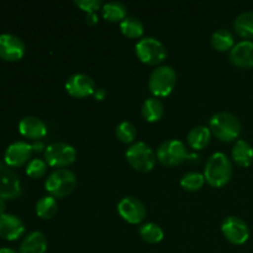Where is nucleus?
Masks as SVG:
<instances>
[{
    "mask_svg": "<svg viewBox=\"0 0 253 253\" xmlns=\"http://www.w3.org/2000/svg\"><path fill=\"white\" fill-rule=\"evenodd\" d=\"M22 188L19 177L12 172L6 163L0 161V198L17 199L21 195Z\"/></svg>",
    "mask_w": 253,
    "mask_h": 253,
    "instance_id": "9b49d317",
    "label": "nucleus"
},
{
    "mask_svg": "<svg viewBox=\"0 0 253 253\" xmlns=\"http://www.w3.org/2000/svg\"><path fill=\"white\" fill-rule=\"evenodd\" d=\"M234 27L237 34L246 40L253 39V11H244L236 17Z\"/></svg>",
    "mask_w": 253,
    "mask_h": 253,
    "instance_id": "4be33fe9",
    "label": "nucleus"
},
{
    "mask_svg": "<svg viewBox=\"0 0 253 253\" xmlns=\"http://www.w3.org/2000/svg\"><path fill=\"white\" fill-rule=\"evenodd\" d=\"M95 83L88 74H72L66 82V90L74 98H85L95 91Z\"/></svg>",
    "mask_w": 253,
    "mask_h": 253,
    "instance_id": "f8f14e48",
    "label": "nucleus"
},
{
    "mask_svg": "<svg viewBox=\"0 0 253 253\" xmlns=\"http://www.w3.org/2000/svg\"><path fill=\"white\" fill-rule=\"evenodd\" d=\"M120 30L126 37L138 39L143 35V24L135 16H127L120 22Z\"/></svg>",
    "mask_w": 253,
    "mask_h": 253,
    "instance_id": "a878e982",
    "label": "nucleus"
},
{
    "mask_svg": "<svg viewBox=\"0 0 253 253\" xmlns=\"http://www.w3.org/2000/svg\"><path fill=\"white\" fill-rule=\"evenodd\" d=\"M48 242L46 236L40 231L27 235L20 245L19 253H46Z\"/></svg>",
    "mask_w": 253,
    "mask_h": 253,
    "instance_id": "a211bd4d",
    "label": "nucleus"
},
{
    "mask_svg": "<svg viewBox=\"0 0 253 253\" xmlns=\"http://www.w3.org/2000/svg\"><path fill=\"white\" fill-rule=\"evenodd\" d=\"M126 160L132 168L140 172H150L155 167L157 156L147 143L138 141L126 151Z\"/></svg>",
    "mask_w": 253,
    "mask_h": 253,
    "instance_id": "39448f33",
    "label": "nucleus"
},
{
    "mask_svg": "<svg viewBox=\"0 0 253 253\" xmlns=\"http://www.w3.org/2000/svg\"><path fill=\"white\" fill-rule=\"evenodd\" d=\"M232 158L241 167H249L253 162V147L245 140H237L232 147Z\"/></svg>",
    "mask_w": 253,
    "mask_h": 253,
    "instance_id": "aec40b11",
    "label": "nucleus"
},
{
    "mask_svg": "<svg viewBox=\"0 0 253 253\" xmlns=\"http://www.w3.org/2000/svg\"><path fill=\"white\" fill-rule=\"evenodd\" d=\"M47 170V163L46 161L40 160V158H35L29 162L26 167V174L29 177L37 179V178H41L42 175L46 173Z\"/></svg>",
    "mask_w": 253,
    "mask_h": 253,
    "instance_id": "c756f323",
    "label": "nucleus"
},
{
    "mask_svg": "<svg viewBox=\"0 0 253 253\" xmlns=\"http://www.w3.org/2000/svg\"><path fill=\"white\" fill-rule=\"evenodd\" d=\"M229 58L232 64L240 68H251L253 67V41L242 40L235 43L230 51Z\"/></svg>",
    "mask_w": 253,
    "mask_h": 253,
    "instance_id": "2eb2a0df",
    "label": "nucleus"
},
{
    "mask_svg": "<svg viewBox=\"0 0 253 253\" xmlns=\"http://www.w3.org/2000/svg\"><path fill=\"white\" fill-rule=\"evenodd\" d=\"M24 231V222L16 215L4 214L0 216V237L7 241H15L22 236Z\"/></svg>",
    "mask_w": 253,
    "mask_h": 253,
    "instance_id": "dca6fc26",
    "label": "nucleus"
},
{
    "mask_svg": "<svg viewBox=\"0 0 253 253\" xmlns=\"http://www.w3.org/2000/svg\"><path fill=\"white\" fill-rule=\"evenodd\" d=\"M0 253H16L12 249H7V247H4V249H0Z\"/></svg>",
    "mask_w": 253,
    "mask_h": 253,
    "instance_id": "c9c22d12",
    "label": "nucleus"
},
{
    "mask_svg": "<svg viewBox=\"0 0 253 253\" xmlns=\"http://www.w3.org/2000/svg\"><path fill=\"white\" fill-rule=\"evenodd\" d=\"M118 211L120 216L130 224H140L147 214L145 204L135 197H124L118 203Z\"/></svg>",
    "mask_w": 253,
    "mask_h": 253,
    "instance_id": "9d476101",
    "label": "nucleus"
},
{
    "mask_svg": "<svg viewBox=\"0 0 253 253\" xmlns=\"http://www.w3.org/2000/svg\"><path fill=\"white\" fill-rule=\"evenodd\" d=\"M103 16L109 21H123L127 17V7L121 1H108L101 7Z\"/></svg>",
    "mask_w": 253,
    "mask_h": 253,
    "instance_id": "b1692460",
    "label": "nucleus"
},
{
    "mask_svg": "<svg viewBox=\"0 0 253 253\" xmlns=\"http://www.w3.org/2000/svg\"><path fill=\"white\" fill-rule=\"evenodd\" d=\"M189 157L187 146L179 140H167L157 150V160L166 167H175Z\"/></svg>",
    "mask_w": 253,
    "mask_h": 253,
    "instance_id": "0eeeda50",
    "label": "nucleus"
},
{
    "mask_svg": "<svg viewBox=\"0 0 253 253\" xmlns=\"http://www.w3.org/2000/svg\"><path fill=\"white\" fill-rule=\"evenodd\" d=\"M76 5L86 14H90V12L98 11L100 7H103L104 4L101 0H76Z\"/></svg>",
    "mask_w": 253,
    "mask_h": 253,
    "instance_id": "7c9ffc66",
    "label": "nucleus"
},
{
    "mask_svg": "<svg viewBox=\"0 0 253 253\" xmlns=\"http://www.w3.org/2000/svg\"><path fill=\"white\" fill-rule=\"evenodd\" d=\"M44 187L53 198H64L77 187V177L72 170L59 168L48 175Z\"/></svg>",
    "mask_w": 253,
    "mask_h": 253,
    "instance_id": "20e7f679",
    "label": "nucleus"
},
{
    "mask_svg": "<svg viewBox=\"0 0 253 253\" xmlns=\"http://www.w3.org/2000/svg\"><path fill=\"white\" fill-rule=\"evenodd\" d=\"M57 211H58V203H57L56 198H53L52 195L42 197L36 203V214L41 219H52L57 214Z\"/></svg>",
    "mask_w": 253,
    "mask_h": 253,
    "instance_id": "393cba45",
    "label": "nucleus"
},
{
    "mask_svg": "<svg viewBox=\"0 0 253 253\" xmlns=\"http://www.w3.org/2000/svg\"><path fill=\"white\" fill-rule=\"evenodd\" d=\"M5 207H6V205H5V199L0 198V216L5 214Z\"/></svg>",
    "mask_w": 253,
    "mask_h": 253,
    "instance_id": "f704fd0d",
    "label": "nucleus"
},
{
    "mask_svg": "<svg viewBox=\"0 0 253 253\" xmlns=\"http://www.w3.org/2000/svg\"><path fill=\"white\" fill-rule=\"evenodd\" d=\"M32 145L25 141H16L7 146L4 153V161L10 167H20L25 165L31 157Z\"/></svg>",
    "mask_w": 253,
    "mask_h": 253,
    "instance_id": "4468645a",
    "label": "nucleus"
},
{
    "mask_svg": "<svg viewBox=\"0 0 253 253\" xmlns=\"http://www.w3.org/2000/svg\"><path fill=\"white\" fill-rule=\"evenodd\" d=\"M210 138H211V131L209 127L203 125L193 127L187 136L188 145L194 150H203L207 147L210 142Z\"/></svg>",
    "mask_w": 253,
    "mask_h": 253,
    "instance_id": "6ab92c4d",
    "label": "nucleus"
},
{
    "mask_svg": "<svg viewBox=\"0 0 253 253\" xmlns=\"http://www.w3.org/2000/svg\"><path fill=\"white\" fill-rule=\"evenodd\" d=\"M43 148H46V147H44L43 143L40 142V141H36V142H35L34 145H32V150L36 151V152H40V151H42V150H43Z\"/></svg>",
    "mask_w": 253,
    "mask_h": 253,
    "instance_id": "72a5a7b5",
    "label": "nucleus"
},
{
    "mask_svg": "<svg viewBox=\"0 0 253 253\" xmlns=\"http://www.w3.org/2000/svg\"><path fill=\"white\" fill-rule=\"evenodd\" d=\"M136 54L146 64H158L167 57V49L160 40L155 37H143L136 43Z\"/></svg>",
    "mask_w": 253,
    "mask_h": 253,
    "instance_id": "423d86ee",
    "label": "nucleus"
},
{
    "mask_svg": "<svg viewBox=\"0 0 253 253\" xmlns=\"http://www.w3.org/2000/svg\"><path fill=\"white\" fill-rule=\"evenodd\" d=\"M177 83V72L170 66H160L153 69L148 79V89L156 98L167 96Z\"/></svg>",
    "mask_w": 253,
    "mask_h": 253,
    "instance_id": "7ed1b4c3",
    "label": "nucleus"
},
{
    "mask_svg": "<svg viewBox=\"0 0 253 253\" xmlns=\"http://www.w3.org/2000/svg\"><path fill=\"white\" fill-rule=\"evenodd\" d=\"M98 15H96V12H90V14H86V22H88L89 25H95L98 24Z\"/></svg>",
    "mask_w": 253,
    "mask_h": 253,
    "instance_id": "473e14b6",
    "label": "nucleus"
},
{
    "mask_svg": "<svg viewBox=\"0 0 253 253\" xmlns=\"http://www.w3.org/2000/svg\"><path fill=\"white\" fill-rule=\"evenodd\" d=\"M211 46L214 47L216 51L225 52L231 51L232 47L235 46V37L231 31L226 29H220L215 31L211 36Z\"/></svg>",
    "mask_w": 253,
    "mask_h": 253,
    "instance_id": "5701e85b",
    "label": "nucleus"
},
{
    "mask_svg": "<svg viewBox=\"0 0 253 253\" xmlns=\"http://www.w3.org/2000/svg\"><path fill=\"white\" fill-rule=\"evenodd\" d=\"M221 231L229 242L244 245L250 237L249 225L239 216H227L221 224Z\"/></svg>",
    "mask_w": 253,
    "mask_h": 253,
    "instance_id": "1a4fd4ad",
    "label": "nucleus"
},
{
    "mask_svg": "<svg viewBox=\"0 0 253 253\" xmlns=\"http://www.w3.org/2000/svg\"><path fill=\"white\" fill-rule=\"evenodd\" d=\"M116 136L119 140L124 143H131L135 141L136 136H137V131H136L135 125L130 121H123L116 126L115 130Z\"/></svg>",
    "mask_w": 253,
    "mask_h": 253,
    "instance_id": "c85d7f7f",
    "label": "nucleus"
},
{
    "mask_svg": "<svg viewBox=\"0 0 253 253\" xmlns=\"http://www.w3.org/2000/svg\"><path fill=\"white\" fill-rule=\"evenodd\" d=\"M140 236L148 244H158L165 237L162 227L155 222H147L140 227Z\"/></svg>",
    "mask_w": 253,
    "mask_h": 253,
    "instance_id": "bb28decb",
    "label": "nucleus"
},
{
    "mask_svg": "<svg viewBox=\"0 0 253 253\" xmlns=\"http://www.w3.org/2000/svg\"><path fill=\"white\" fill-rule=\"evenodd\" d=\"M205 177L199 172H188L180 179V185L188 192H197L204 185Z\"/></svg>",
    "mask_w": 253,
    "mask_h": 253,
    "instance_id": "cd10ccee",
    "label": "nucleus"
},
{
    "mask_svg": "<svg viewBox=\"0 0 253 253\" xmlns=\"http://www.w3.org/2000/svg\"><path fill=\"white\" fill-rule=\"evenodd\" d=\"M141 113H142V116L145 118L146 121L156 123V121L162 118L163 113H165V106H163V103L160 99L152 96V98H147L143 101Z\"/></svg>",
    "mask_w": 253,
    "mask_h": 253,
    "instance_id": "412c9836",
    "label": "nucleus"
},
{
    "mask_svg": "<svg viewBox=\"0 0 253 253\" xmlns=\"http://www.w3.org/2000/svg\"><path fill=\"white\" fill-rule=\"evenodd\" d=\"M25 54V44L20 37L11 34L0 35V58L5 61H19Z\"/></svg>",
    "mask_w": 253,
    "mask_h": 253,
    "instance_id": "ddd939ff",
    "label": "nucleus"
},
{
    "mask_svg": "<svg viewBox=\"0 0 253 253\" xmlns=\"http://www.w3.org/2000/svg\"><path fill=\"white\" fill-rule=\"evenodd\" d=\"M234 173L232 162L225 153L215 152L208 160L204 169L205 182L211 187L220 188L230 182Z\"/></svg>",
    "mask_w": 253,
    "mask_h": 253,
    "instance_id": "f257e3e1",
    "label": "nucleus"
},
{
    "mask_svg": "<svg viewBox=\"0 0 253 253\" xmlns=\"http://www.w3.org/2000/svg\"><path fill=\"white\" fill-rule=\"evenodd\" d=\"M77 160V151L72 145L64 142H53L44 148V161L48 166L63 168Z\"/></svg>",
    "mask_w": 253,
    "mask_h": 253,
    "instance_id": "6e6552de",
    "label": "nucleus"
},
{
    "mask_svg": "<svg viewBox=\"0 0 253 253\" xmlns=\"http://www.w3.org/2000/svg\"><path fill=\"white\" fill-rule=\"evenodd\" d=\"M209 128L216 138L224 142H231L241 135L242 125L240 119L229 111L214 114L209 121Z\"/></svg>",
    "mask_w": 253,
    "mask_h": 253,
    "instance_id": "f03ea898",
    "label": "nucleus"
},
{
    "mask_svg": "<svg viewBox=\"0 0 253 253\" xmlns=\"http://www.w3.org/2000/svg\"><path fill=\"white\" fill-rule=\"evenodd\" d=\"M93 95L95 96L96 100H103V99L106 96L105 89H103V88H96L95 91H94V93H93Z\"/></svg>",
    "mask_w": 253,
    "mask_h": 253,
    "instance_id": "2f4dec72",
    "label": "nucleus"
},
{
    "mask_svg": "<svg viewBox=\"0 0 253 253\" xmlns=\"http://www.w3.org/2000/svg\"><path fill=\"white\" fill-rule=\"evenodd\" d=\"M19 131L26 138L39 141L47 135V125L36 116H25L19 123Z\"/></svg>",
    "mask_w": 253,
    "mask_h": 253,
    "instance_id": "f3484780",
    "label": "nucleus"
}]
</instances>
